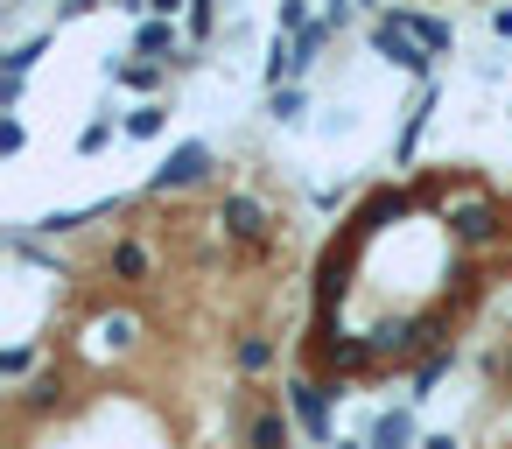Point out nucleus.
I'll list each match as a JSON object with an SVG mask.
<instances>
[{"label": "nucleus", "mask_w": 512, "mask_h": 449, "mask_svg": "<svg viewBox=\"0 0 512 449\" xmlns=\"http://www.w3.org/2000/svg\"><path fill=\"white\" fill-rule=\"evenodd\" d=\"M302 106H309L302 85H267V113H274V120H302Z\"/></svg>", "instance_id": "9d476101"}, {"label": "nucleus", "mask_w": 512, "mask_h": 449, "mask_svg": "<svg viewBox=\"0 0 512 449\" xmlns=\"http://www.w3.org/2000/svg\"><path fill=\"white\" fill-rule=\"evenodd\" d=\"M106 141H113V120H92V127H85V134H78V148H85V155H99V148H106Z\"/></svg>", "instance_id": "ddd939ff"}, {"label": "nucleus", "mask_w": 512, "mask_h": 449, "mask_svg": "<svg viewBox=\"0 0 512 449\" xmlns=\"http://www.w3.org/2000/svg\"><path fill=\"white\" fill-rule=\"evenodd\" d=\"M372 50H379L393 71H407L414 85H428V78H435V57H428V43H421V36H414V29H407L393 8H379V15H372Z\"/></svg>", "instance_id": "f257e3e1"}, {"label": "nucleus", "mask_w": 512, "mask_h": 449, "mask_svg": "<svg viewBox=\"0 0 512 449\" xmlns=\"http://www.w3.org/2000/svg\"><path fill=\"white\" fill-rule=\"evenodd\" d=\"M176 43H183V36H176V22H162V15H155V22H141L134 57H176Z\"/></svg>", "instance_id": "0eeeda50"}, {"label": "nucleus", "mask_w": 512, "mask_h": 449, "mask_svg": "<svg viewBox=\"0 0 512 449\" xmlns=\"http://www.w3.org/2000/svg\"><path fill=\"white\" fill-rule=\"evenodd\" d=\"M365 449H421V442H414V407H386V414L365 428Z\"/></svg>", "instance_id": "39448f33"}, {"label": "nucleus", "mask_w": 512, "mask_h": 449, "mask_svg": "<svg viewBox=\"0 0 512 449\" xmlns=\"http://www.w3.org/2000/svg\"><path fill=\"white\" fill-rule=\"evenodd\" d=\"M281 29H288V36L309 29V8H302V0H281Z\"/></svg>", "instance_id": "4468645a"}, {"label": "nucleus", "mask_w": 512, "mask_h": 449, "mask_svg": "<svg viewBox=\"0 0 512 449\" xmlns=\"http://www.w3.org/2000/svg\"><path fill=\"white\" fill-rule=\"evenodd\" d=\"M330 393H337V386H323L316 372L288 379V393H281V400H288V414L309 428V442H330Z\"/></svg>", "instance_id": "7ed1b4c3"}, {"label": "nucleus", "mask_w": 512, "mask_h": 449, "mask_svg": "<svg viewBox=\"0 0 512 449\" xmlns=\"http://www.w3.org/2000/svg\"><path fill=\"white\" fill-rule=\"evenodd\" d=\"M211 169H218V162H211V148H204V141H183V148H176V155H169V162H162V169L148 176V197H176V190H197V183H211Z\"/></svg>", "instance_id": "f03ea898"}, {"label": "nucleus", "mask_w": 512, "mask_h": 449, "mask_svg": "<svg viewBox=\"0 0 512 449\" xmlns=\"http://www.w3.org/2000/svg\"><path fill=\"white\" fill-rule=\"evenodd\" d=\"M393 15H400V22L428 43V57H449V50H456V29H449L442 15H421V8H393Z\"/></svg>", "instance_id": "423d86ee"}, {"label": "nucleus", "mask_w": 512, "mask_h": 449, "mask_svg": "<svg viewBox=\"0 0 512 449\" xmlns=\"http://www.w3.org/2000/svg\"><path fill=\"white\" fill-rule=\"evenodd\" d=\"M211 29H218V0H190V36L211 43Z\"/></svg>", "instance_id": "f8f14e48"}, {"label": "nucleus", "mask_w": 512, "mask_h": 449, "mask_svg": "<svg viewBox=\"0 0 512 449\" xmlns=\"http://www.w3.org/2000/svg\"><path fill=\"white\" fill-rule=\"evenodd\" d=\"M246 449H295V421L281 414V400H260V407H253Z\"/></svg>", "instance_id": "20e7f679"}, {"label": "nucleus", "mask_w": 512, "mask_h": 449, "mask_svg": "<svg viewBox=\"0 0 512 449\" xmlns=\"http://www.w3.org/2000/svg\"><path fill=\"white\" fill-rule=\"evenodd\" d=\"M491 36H505V43H512V8H491Z\"/></svg>", "instance_id": "dca6fc26"}, {"label": "nucleus", "mask_w": 512, "mask_h": 449, "mask_svg": "<svg viewBox=\"0 0 512 449\" xmlns=\"http://www.w3.org/2000/svg\"><path fill=\"white\" fill-rule=\"evenodd\" d=\"M421 449H463L456 435H421Z\"/></svg>", "instance_id": "a211bd4d"}, {"label": "nucleus", "mask_w": 512, "mask_h": 449, "mask_svg": "<svg viewBox=\"0 0 512 449\" xmlns=\"http://www.w3.org/2000/svg\"><path fill=\"white\" fill-rule=\"evenodd\" d=\"M148 15H162V22H176V15H190V0H148Z\"/></svg>", "instance_id": "2eb2a0df"}, {"label": "nucleus", "mask_w": 512, "mask_h": 449, "mask_svg": "<svg viewBox=\"0 0 512 449\" xmlns=\"http://www.w3.org/2000/svg\"><path fill=\"white\" fill-rule=\"evenodd\" d=\"M106 71H113V85H127V92H155V85H162V57H148V64H127V57H120V64H106Z\"/></svg>", "instance_id": "6e6552de"}, {"label": "nucleus", "mask_w": 512, "mask_h": 449, "mask_svg": "<svg viewBox=\"0 0 512 449\" xmlns=\"http://www.w3.org/2000/svg\"><path fill=\"white\" fill-rule=\"evenodd\" d=\"M351 8H372V0H330V22H344Z\"/></svg>", "instance_id": "f3484780"}, {"label": "nucleus", "mask_w": 512, "mask_h": 449, "mask_svg": "<svg viewBox=\"0 0 512 449\" xmlns=\"http://www.w3.org/2000/svg\"><path fill=\"white\" fill-rule=\"evenodd\" d=\"M232 358H239V372H267V365H274V337H260V330H253V337H239V351H232Z\"/></svg>", "instance_id": "9b49d317"}, {"label": "nucleus", "mask_w": 512, "mask_h": 449, "mask_svg": "<svg viewBox=\"0 0 512 449\" xmlns=\"http://www.w3.org/2000/svg\"><path fill=\"white\" fill-rule=\"evenodd\" d=\"M120 127H127V134H134V141H155V134H162V127H169V106H155V99H148V106H134V113H127V120H120Z\"/></svg>", "instance_id": "1a4fd4ad"}]
</instances>
